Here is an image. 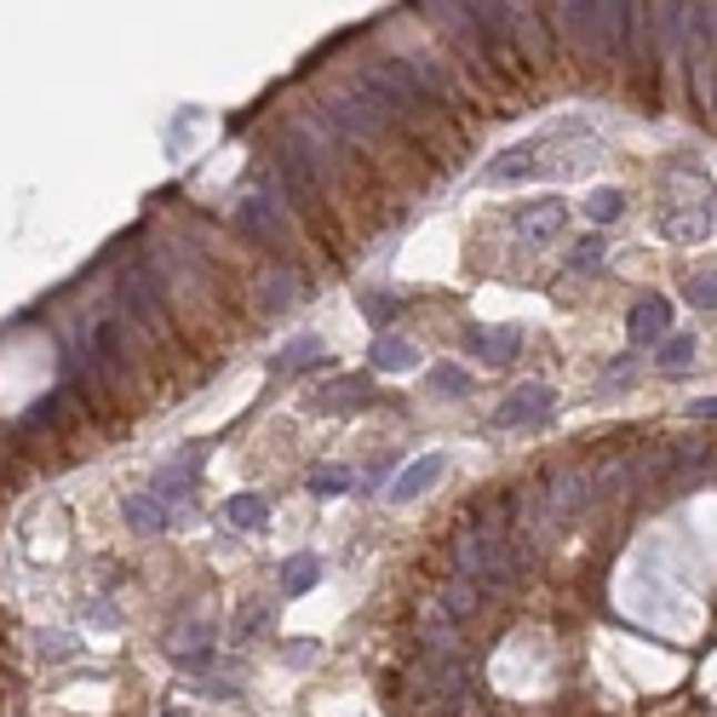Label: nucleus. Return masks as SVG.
I'll return each mask as SVG.
<instances>
[{"label":"nucleus","mask_w":717,"mask_h":717,"mask_svg":"<svg viewBox=\"0 0 717 717\" xmlns=\"http://www.w3.org/2000/svg\"><path fill=\"white\" fill-rule=\"evenodd\" d=\"M351 87H356L385 121H414V115L431 110V98L420 92L414 70H407L402 58H391V52H367V58H356Z\"/></svg>","instance_id":"obj_1"},{"label":"nucleus","mask_w":717,"mask_h":717,"mask_svg":"<svg viewBox=\"0 0 717 717\" xmlns=\"http://www.w3.org/2000/svg\"><path fill=\"white\" fill-rule=\"evenodd\" d=\"M316 115H322V121H327V127H333L345 144H385V139H391V121H385L380 110H373L356 87H345V92H327Z\"/></svg>","instance_id":"obj_2"},{"label":"nucleus","mask_w":717,"mask_h":717,"mask_svg":"<svg viewBox=\"0 0 717 717\" xmlns=\"http://www.w3.org/2000/svg\"><path fill=\"white\" fill-rule=\"evenodd\" d=\"M121 304H127V316L139 322L150 339H166V287H161V276H155L144 259H127V270H121Z\"/></svg>","instance_id":"obj_3"},{"label":"nucleus","mask_w":717,"mask_h":717,"mask_svg":"<svg viewBox=\"0 0 717 717\" xmlns=\"http://www.w3.org/2000/svg\"><path fill=\"white\" fill-rule=\"evenodd\" d=\"M545 517H552V528H574L579 523V511L592 505V471H579V465H563V471H552L545 476Z\"/></svg>","instance_id":"obj_4"},{"label":"nucleus","mask_w":717,"mask_h":717,"mask_svg":"<svg viewBox=\"0 0 717 717\" xmlns=\"http://www.w3.org/2000/svg\"><path fill=\"white\" fill-rule=\"evenodd\" d=\"M552 173H563V166H557L552 155H545V144H517V150H505L499 161H488L483 184L505 190V184H523V179H552Z\"/></svg>","instance_id":"obj_5"},{"label":"nucleus","mask_w":717,"mask_h":717,"mask_svg":"<svg viewBox=\"0 0 717 717\" xmlns=\"http://www.w3.org/2000/svg\"><path fill=\"white\" fill-rule=\"evenodd\" d=\"M242 224L259 235V242H270V248H287V242H293V224H287L282 195H276V190H264V184L242 201Z\"/></svg>","instance_id":"obj_6"},{"label":"nucleus","mask_w":717,"mask_h":717,"mask_svg":"<svg viewBox=\"0 0 717 717\" xmlns=\"http://www.w3.org/2000/svg\"><path fill=\"white\" fill-rule=\"evenodd\" d=\"M557 23L574 36L579 52L603 58V0H563V7H557Z\"/></svg>","instance_id":"obj_7"},{"label":"nucleus","mask_w":717,"mask_h":717,"mask_svg":"<svg viewBox=\"0 0 717 717\" xmlns=\"http://www.w3.org/2000/svg\"><path fill=\"white\" fill-rule=\"evenodd\" d=\"M557 407V391L552 385H523V391H511L499 407H494V425H528V420H545Z\"/></svg>","instance_id":"obj_8"},{"label":"nucleus","mask_w":717,"mask_h":717,"mask_svg":"<svg viewBox=\"0 0 717 717\" xmlns=\"http://www.w3.org/2000/svg\"><path fill=\"white\" fill-rule=\"evenodd\" d=\"M442 476H448V460H442V454H420L414 465H407L402 476H396V483L385 488L396 505H414V499H425L436 483H442Z\"/></svg>","instance_id":"obj_9"},{"label":"nucleus","mask_w":717,"mask_h":717,"mask_svg":"<svg viewBox=\"0 0 717 717\" xmlns=\"http://www.w3.org/2000/svg\"><path fill=\"white\" fill-rule=\"evenodd\" d=\"M407 70H414V81H420V92L431 98V104H460V87H454V70L442 58H431V52H407L402 58Z\"/></svg>","instance_id":"obj_10"},{"label":"nucleus","mask_w":717,"mask_h":717,"mask_svg":"<svg viewBox=\"0 0 717 717\" xmlns=\"http://www.w3.org/2000/svg\"><path fill=\"white\" fill-rule=\"evenodd\" d=\"M626 333H632V345H655V339L677 333L671 327V304L666 299H637L632 316H626Z\"/></svg>","instance_id":"obj_11"},{"label":"nucleus","mask_w":717,"mask_h":717,"mask_svg":"<svg viewBox=\"0 0 717 717\" xmlns=\"http://www.w3.org/2000/svg\"><path fill=\"white\" fill-rule=\"evenodd\" d=\"M563 224H568V208H563V201H534V208H523V213H517L523 242H534V248L557 242V235H563Z\"/></svg>","instance_id":"obj_12"},{"label":"nucleus","mask_w":717,"mask_h":717,"mask_svg":"<svg viewBox=\"0 0 717 717\" xmlns=\"http://www.w3.org/2000/svg\"><path fill=\"white\" fill-rule=\"evenodd\" d=\"M420 655H442V660H460L465 643H460V620H448L442 608H431L420 620Z\"/></svg>","instance_id":"obj_13"},{"label":"nucleus","mask_w":717,"mask_h":717,"mask_svg":"<svg viewBox=\"0 0 717 717\" xmlns=\"http://www.w3.org/2000/svg\"><path fill=\"white\" fill-rule=\"evenodd\" d=\"M442 614H448V620H471V614H483L488 608V592L476 586V579H442V603H436Z\"/></svg>","instance_id":"obj_14"},{"label":"nucleus","mask_w":717,"mask_h":717,"mask_svg":"<svg viewBox=\"0 0 717 717\" xmlns=\"http://www.w3.org/2000/svg\"><path fill=\"white\" fill-rule=\"evenodd\" d=\"M511 41H517L534 63L552 58V36H545V18L534 7H511Z\"/></svg>","instance_id":"obj_15"},{"label":"nucleus","mask_w":717,"mask_h":717,"mask_svg":"<svg viewBox=\"0 0 717 717\" xmlns=\"http://www.w3.org/2000/svg\"><path fill=\"white\" fill-rule=\"evenodd\" d=\"M121 517L139 528V534H161V528H173V505H161L155 494H132L121 505Z\"/></svg>","instance_id":"obj_16"},{"label":"nucleus","mask_w":717,"mask_h":717,"mask_svg":"<svg viewBox=\"0 0 717 717\" xmlns=\"http://www.w3.org/2000/svg\"><path fill=\"white\" fill-rule=\"evenodd\" d=\"M517 351H523V327H488V333H476V356H483L488 367H505Z\"/></svg>","instance_id":"obj_17"},{"label":"nucleus","mask_w":717,"mask_h":717,"mask_svg":"<svg viewBox=\"0 0 717 717\" xmlns=\"http://www.w3.org/2000/svg\"><path fill=\"white\" fill-rule=\"evenodd\" d=\"M706 230H711V213H706V208H677V213H666V235H671V242H700Z\"/></svg>","instance_id":"obj_18"},{"label":"nucleus","mask_w":717,"mask_h":717,"mask_svg":"<svg viewBox=\"0 0 717 717\" xmlns=\"http://www.w3.org/2000/svg\"><path fill=\"white\" fill-rule=\"evenodd\" d=\"M293 299H299V276H293V270H276V276L264 282V293H259V311L276 316V311H287Z\"/></svg>","instance_id":"obj_19"},{"label":"nucleus","mask_w":717,"mask_h":717,"mask_svg":"<svg viewBox=\"0 0 717 717\" xmlns=\"http://www.w3.org/2000/svg\"><path fill=\"white\" fill-rule=\"evenodd\" d=\"M224 517H230L235 528H264V523H270V505H264L259 494H230V499H224Z\"/></svg>","instance_id":"obj_20"},{"label":"nucleus","mask_w":717,"mask_h":717,"mask_svg":"<svg viewBox=\"0 0 717 717\" xmlns=\"http://www.w3.org/2000/svg\"><path fill=\"white\" fill-rule=\"evenodd\" d=\"M420 356H414V345H407V339H391V333H380L373 339V367H414Z\"/></svg>","instance_id":"obj_21"},{"label":"nucleus","mask_w":717,"mask_h":717,"mask_svg":"<svg viewBox=\"0 0 717 717\" xmlns=\"http://www.w3.org/2000/svg\"><path fill=\"white\" fill-rule=\"evenodd\" d=\"M316 579H322V563H316V557H287V568H282V586H287L293 597H299V592H311Z\"/></svg>","instance_id":"obj_22"},{"label":"nucleus","mask_w":717,"mask_h":717,"mask_svg":"<svg viewBox=\"0 0 717 717\" xmlns=\"http://www.w3.org/2000/svg\"><path fill=\"white\" fill-rule=\"evenodd\" d=\"M620 213H626V195H620V190H597V195L586 201V219H592V224H614Z\"/></svg>","instance_id":"obj_23"},{"label":"nucleus","mask_w":717,"mask_h":717,"mask_svg":"<svg viewBox=\"0 0 717 717\" xmlns=\"http://www.w3.org/2000/svg\"><path fill=\"white\" fill-rule=\"evenodd\" d=\"M683 299H689L695 311H717V270H700V276H689Z\"/></svg>","instance_id":"obj_24"},{"label":"nucleus","mask_w":717,"mask_h":717,"mask_svg":"<svg viewBox=\"0 0 717 717\" xmlns=\"http://www.w3.org/2000/svg\"><path fill=\"white\" fill-rule=\"evenodd\" d=\"M431 391H436V396H471V380H465V367L442 362V367L431 373Z\"/></svg>","instance_id":"obj_25"},{"label":"nucleus","mask_w":717,"mask_h":717,"mask_svg":"<svg viewBox=\"0 0 717 717\" xmlns=\"http://www.w3.org/2000/svg\"><path fill=\"white\" fill-rule=\"evenodd\" d=\"M322 356V339H299V345H287L276 362H270V367H276V373H287V367H299V362H316Z\"/></svg>","instance_id":"obj_26"},{"label":"nucleus","mask_w":717,"mask_h":717,"mask_svg":"<svg viewBox=\"0 0 717 717\" xmlns=\"http://www.w3.org/2000/svg\"><path fill=\"white\" fill-rule=\"evenodd\" d=\"M689 362H695V339L689 333H677V339L660 345V367H689Z\"/></svg>","instance_id":"obj_27"},{"label":"nucleus","mask_w":717,"mask_h":717,"mask_svg":"<svg viewBox=\"0 0 717 717\" xmlns=\"http://www.w3.org/2000/svg\"><path fill=\"white\" fill-rule=\"evenodd\" d=\"M311 488H316V494H345V488H351V471H339V465H322V471L311 476Z\"/></svg>","instance_id":"obj_28"},{"label":"nucleus","mask_w":717,"mask_h":717,"mask_svg":"<svg viewBox=\"0 0 717 717\" xmlns=\"http://www.w3.org/2000/svg\"><path fill=\"white\" fill-rule=\"evenodd\" d=\"M36 648H47V660H70V655H75V637H58V632H36Z\"/></svg>","instance_id":"obj_29"},{"label":"nucleus","mask_w":717,"mask_h":717,"mask_svg":"<svg viewBox=\"0 0 717 717\" xmlns=\"http://www.w3.org/2000/svg\"><path fill=\"white\" fill-rule=\"evenodd\" d=\"M362 396H367V380L339 385V391H322V396H316V407H345V402H362Z\"/></svg>","instance_id":"obj_30"},{"label":"nucleus","mask_w":717,"mask_h":717,"mask_svg":"<svg viewBox=\"0 0 717 717\" xmlns=\"http://www.w3.org/2000/svg\"><path fill=\"white\" fill-rule=\"evenodd\" d=\"M597 264H603V242H597V235H586V242L574 248V270H597Z\"/></svg>","instance_id":"obj_31"},{"label":"nucleus","mask_w":717,"mask_h":717,"mask_svg":"<svg viewBox=\"0 0 717 717\" xmlns=\"http://www.w3.org/2000/svg\"><path fill=\"white\" fill-rule=\"evenodd\" d=\"M632 380H637V362H632V356L608 367V385H632Z\"/></svg>","instance_id":"obj_32"},{"label":"nucleus","mask_w":717,"mask_h":717,"mask_svg":"<svg viewBox=\"0 0 717 717\" xmlns=\"http://www.w3.org/2000/svg\"><path fill=\"white\" fill-rule=\"evenodd\" d=\"M391 311H396V299H385V293H380V299H367V316H373V322H385Z\"/></svg>","instance_id":"obj_33"},{"label":"nucleus","mask_w":717,"mask_h":717,"mask_svg":"<svg viewBox=\"0 0 717 717\" xmlns=\"http://www.w3.org/2000/svg\"><path fill=\"white\" fill-rule=\"evenodd\" d=\"M689 414H695V420H717V396H700V402L689 407Z\"/></svg>","instance_id":"obj_34"},{"label":"nucleus","mask_w":717,"mask_h":717,"mask_svg":"<svg viewBox=\"0 0 717 717\" xmlns=\"http://www.w3.org/2000/svg\"><path fill=\"white\" fill-rule=\"evenodd\" d=\"M161 717H190V711H184V706H166V711H161Z\"/></svg>","instance_id":"obj_35"}]
</instances>
